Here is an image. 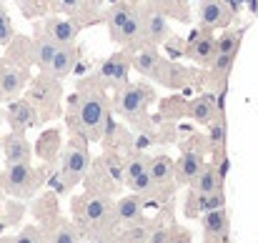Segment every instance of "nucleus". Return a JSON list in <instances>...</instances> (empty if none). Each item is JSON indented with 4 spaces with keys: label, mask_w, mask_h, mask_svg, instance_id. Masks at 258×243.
I'll use <instances>...</instances> for the list:
<instances>
[{
    "label": "nucleus",
    "mask_w": 258,
    "mask_h": 243,
    "mask_svg": "<svg viewBox=\"0 0 258 243\" xmlns=\"http://www.w3.org/2000/svg\"><path fill=\"white\" fill-rule=\"evenodd\" d=\"M71 128L86 141H100L110 123V103L100 88H86L71 98Z\"/></svg>",
    "instance_id": "1"
},
{
    "label": "nucleus",
    "mask_w": 258,
    "mask_h": 243,
    "mask_svg": "<svg viewBox=\"0 0 258 243\" xmlns=\"http://www.w3.org/2000/svg\"><path fill=\"white\" fill-rule=\"evenodd\" d=\"M73 213L78 216L81 233L113 231L118 226V221H115V201L110 196L86 193L78 201H73Z\"/></svg>",
    "instance_id": "2"
},
{
    "label": "nucleus",
    "mask_w": 258,
    "mask_h": 243,
    "mask_svg": "<svg viewBox=\"0 0 258 243\" xmlns=\"http://www.w3.org/2000/svg\"><path fill=\"white\" fill-rule=\"evenodd\" d=\"M153 98L156 95H153L151 85H146V83H123V85L115 88L113 105L125 120L141 126L146 113H148V105L153 103Z\"/></svg>",
    "instance_id": "3"
},
{
    "label": "nucleus",
    "mask_w": 258,
    "mask_h": 243,
    "mask_svg": "<svg viewBox=\"0 0 258 243\" xmlns=\"http://www.w3.org/2000/svg\"><path fill=\"white\" fill-rule=\"evenodd\" d=\"M88 173V146L86 138L73 133V138L68 141L66 151H63V161H60V178H66V183L73 188L78 183H83Z\"/></svg>",
    "instance_id": "4"
},
{
    "label": "nucleus",
    "mask_w": 258,
    "mask_h": 243,
    "mask_svg": "<svg viewBox=\"0 0 258 243\" xmlns=\"http://www.w3.org/2000/svg\"><path fill=\"white\" fill-rule=\"evenodd\" d=\"M123 183L133 193H138L143 198L158 193L156 186H153V180H151V173H148V161L143 156H131L128 161L123 163Z\"/></svg>",
    "instance_id": "5"
},
{
    "label": "nucleus",
    "mask_w": 258,
    "mask_h": 243,
    "mask_svg": "<svg viewBox=\"0 0 258 243\" xmlns=\"http://www.w3.org/2000/svg\"><path fill=\"white\" fill-rule=\"evenodd\" d=\"M28 100L35 105V110H43V113L58 110V103H60V78H53V76L43 73L38 81L33 83V88L28 93Z\"/></svg>",
    "instance_id": "6"
},
{
    "label": "nucleus",
    "mask_w": 258,
    "mask_h": 243,
    "mask_svg": "<svg viewBox=\"0 0 258 243\" xmlns=\"http://www.w3.org/2000/svg\"><path fill=\"white\" fill-rule=\"evenodd\" d=\"M185 55L198 66H211L213 58H216V35H213V30L211 28L196 30L185 43Z\"/></svg>",
    "instance_id": "7"
},
{
    "label": "nucleus",
    "mask_w": 258,
    "mask_h": 243,
    "mask_svg": "<svg viewBox=\"0 0 258 243\" xmlns=\"http://www.w3.org/2000/svg\"><path fill=\"white\" fill-rule=\"evenodd\" d=\"M133 63H131V55L128 53H115L110 58H105L98 68V83L100 85H110V88H118L123 83H128V73H131Z\"/></svg>",
    "instance_id": "8"
},
{
    "label": "nucleus",
    "mask_w": 258,
    "mask_h": 243,
    "mask_svg": "<svg viewBox=\"0 0 258 243\" xmlns=\"http://www.w3.org/2000/svg\"><path fill=\"white\" fill-rule=\"evenodd\" d=\"M143 13V45H163L171 38V28H168V15H163L161 10H156L153 5L141 10Z\"/></svg>",
    "instance_id": "9"
},
{
    "label": "nucleus",
    "mask_w": 258,
    "mask_h": 243,
    "mask_svg": "<svg viewBox=\"0 0 258 243\" xmlns=\"http://www.w3.org/2000/svg\"><path fill=\"white\" fill-rule=\"evenodd\" d=\"M146 161H148V173H151L156 191L168 193L173 186H178V170H175V163H173L171 156L158 153V156H151Z\"/></svg>",
    "instance_id": "10"
},
{
    "label": "nucleus",
    "mask_w": 258,
    "mask_h": 243,
    "mask_svg": "<svg viewBox=\"0 0 258 243\" xmlns=\"http://www.w3.org/2000/svg\"><path fill=\"white\" fill-rule=\"evenodd\" d=\"M35 175L38 173L30 168V163H8V168H5V186H8L10 193L28 196L35 188V183H38Z\"/></svg>",
    "instance_id": "11"
},
{
    "label": "nucleus",
    "mask_w": 258,
    "mask_h": 243,
    "mask_svg": "<svg viewBox=\"0 0 258 243\" xmlns=\"http://www.w3.org/2000/svg\"><path fill=\"white\" fill-rule=\"evenodd\" d=\"M198 20L203 28H228L233 20V10L226 5V0H201L198 5Z\"/></svg>",
    "instance_id": "12"
},
{
    "label": "nucleus",
    "mask_w": 258,
    "mask_h": 243,
    "mask_svg": "<svg viewBox=\"0 0 258 243\" xmlns=\"http://www.w3.org/2000/svg\"><path fill=\"white\" fill-rule=\"evenodd\" d=\"M83 183H86L88 193H98V196H115L118 191H120V186L123 183H118L110 173H108V168L103 165V161L98 158V161L90 165V173H86V178H83Z\"/></svg>",
    "instance_id": "13"
},
{
    "label": "nucleus",
    "mask_w": 258,
    "mask_h": 243,
    "mask_svg": "<svg viewBox=\"0 0 258 243\" xmlns=\"http://www.w3.org/2000/svg\"><path fill=\"white\" fill-rule=\"evenodd\" d=\"M81 25L73 23L71 18H48L45 20V35L55 40L58 45H73L78 40Z\"/></svg>",
    "instance_id": "14"
},
{
    "label": "nucleus",
    "mask_w": 258,
    "mask_h": 243,
    "mask_svg": "<svg viewBox=\"0 0 258 243\" xmlns=\"http://www.w3.org/2000/svg\"><path fill=\"white\" fill-rule=\"evenodd\" d=\"M143 208H146V198L133 193L131 196H120L115 201V221L118 226H125V223H133L138 218H143Z\"/></svg>",
    "instance_id": "15"
},
{
    "label": "nucleus",
    "mask_w": 258,
    "mask_h": 243,
    "mask_svg": "<svg viewBox=\"0 0 258 243\" xmlns=\"http://www.w3.org/2000/svg\"><path fill=\"white\" fill-rule=\"evenodd\" d=\"M8 120H10L13 131L23 133V131H28L38 123V110H35V105L30 100H15L8 108Z\"/></svg>",
    "instance_id": "16"
},
{
    "label": "nucleus",
    "mask_w": 258,
    "mask_h": 243,
    "mask_svg": "<svg viewBox=\"0 0 258 243\" xmlns=\"http://www.w3.org/2000/svg\"><path fill=\"white\" fill-rule=\"evenodd\" d=\"M3 153H5V163H30L33 158V148L30 143L23 138V133L13 131L10 136H5L3 141Z\"/></svg>",
    "instance_id": "17"
},
{
    "label": "nucleus",
    "mask_w": 258,
    "mask_h": 243,
    "mask_svg": "<svg viewBox=\"0 0 258 243\" xmlns=\"http://www.w3.org/2000/svg\"><path fill=\"white\" fill-rule=\"evenodd\" d=\"M221 183H223V173L216 165H203V170L190 180V188L198 196H216L221 191Z\"/></svg>",
    "instance_id": "18"
},
{
    "label": "nucleus",
    "mask_w": 258,
    "mask_h": 243,
    "mask_svg": "<svg viewBox=\"0 0 258 243\" xmlns=\"http://www.w3.org/2000/svg\"><path fill=\"white\" fill-rule=\"evenodd\" d=\"M185 113H188V118H193L196 123L211 126V123L216 120V115H218V108H216L213 95H198V98H193V100L188 103Z\"/></svg>",
    "instance_id": "19"
},
{
    "label": "nucleus",
    "mask_w": 258,
    "mask_h": 243,
    "mask_svg": "<svg viewBox=\"0 0 258 243\" xmlns=\"http://www.w3.org/2000/svg\"><path fill=\"white\" fill-rule=\"evenodd\" d=\"M76 60H78V53H76L73 45H58V50H55V55H53V60H50L45 73L53 76V78H66L73 71Z\"/></svg>",
    "instance_id": "20"
},
{
    "label": "nucleus",
    "mask_w": 258,
    "mask_h": 243,
    "mask_svg": "<svg viewBox=\"0 0 258 243\" xmlns=\"http://www.w3.org/2000/svg\"><path fill=\"white\" fill-rule=\"evenodd\" d=\"M25 71L15 68V66H3L0 68V98H15L23 88H25Z\"/></svg>",
    "instance_id": "21"
},
{
    "label": "nucleus",
    "mask_w": 258,
    "mask_h": 243,
    "mask_svg": "<svg viewBox=\"0 0 258 243\" xmlns=\"http://www.w3.org/2000/svg\"><path fill=\"white\" fill-rule=\"evenodd\" d=\"M203 165H206V161H203L201 153H193V151L183 153V158L175 165V170H178V183H190V180L203 170Z\"/></svg>",
    "instance_id": "22"
},
{
    "label": "nucleus",
    "mask_w": 258,
    "mask_h": 243,
    "mask_svg": "<svg viewBox=\"0 0 258 243\" xmlns=\"http://www.w3.org/2000/svg\"><path fill=\"white\" fill-rule=\"evenodd\" d=\"M151 233H153V226L148 221L138 218L133 223H125L123 231L118 233V238H120V243H148Z\"/></svg>",
    "instance_id": "23"
},
{
    "label": "nucleus",
    "mask_w": 258,
    "mask_h": 243,
    "mask_svg": "<svg viewBox=\"0 0 258 243\" xmlns=\"http://www.w3.org/2000/svg\"><path fill=\"white\" fill-rule=\"evenodd\" d=\"M55 50H58V43H55V40H50L48 35L35 38V43H33V60L38 63V68H40L43 73L48 71V66H50V60H53Z\"/></svg>",
    "instance_id": "24"
},
{
    "label": "nucleus",
    "mask_w": 258,
    "mask_h": 243,
    "mask_svg": "<svg viewBox=\"0 0 258 243\" xmlns=\"http://www.w3.org/2000/svg\"><path fill=\"white\" fill-rule=\"evenodd\" d=\"M131 13H133V5H128V3H113V8H110L108 15H105V23H108V33H110V38L120 30V25L131 18Z\"/></svg>",
    "instance_id": "25"
},
{
    "label": "nucleus",
    "mask_w": 258,
    "mask_h": 243,
    "mask_svg": "<svg viewBox=\"0 0 258 243\" xmlns=\"http://www.w3.org/2000/svg\"><path fill=\"white\" fill-rule=\"evenodd\" d=\"M241 40H243V28H238V30H223V35L216 38V53H223V55H238Z\"/></svg>",
    "instance_id": "26"
},
{
    "label": "nucleus",
    "mask_w": 258,
    "mask_h": 243,
    "mask_svg": "<svg viewBox=\"0 0 258 243\" xmlns=\"http://www.w3.org/2000/svg\"><path fill=\"white\" fill-rule=\"evenodd\" d=\"M81 228L68 223V221H58V226L50 231L48 243H81Z\"/></svg>",
    "instance_id": "27"
},
{
    "label": "nucleus",
    "mask_w": 258,
    "mask_h": 243,
    "mask_svg": "<svg viewBox=\"0 0 258 243\" xmlns=\"http://www.w3.org/2000/svg\"><path fill=\"white\" fill-rule=\"evenodd\" d=\"M151 5L156 10H161L163 15H171V18H178V20H188V5L185 0H151Z\"/></svg>",
    "instance_id": "28"
},
{
    "label": "nucleus",
    "mask_w": 258,
    "mask_h": 243,
    "mask_svg": "<svg viewBox=\"0 0 258 243\" xmlns=\"http://www.w3.org/2000/svg\"><path fill=\"white\" fill-rule=\"evenodd\" d=\"M226 133H228L226 120H223V115L218 113V115H216V120L211 123V141H213V146H216V148H223V143H226Z\"/></svg>",
    "instance_id": "29"
},
{
    "label": "nucleus",
    "mask_w": 258,
    "mask_h": 243,
    "mask_svg": "<svg viewBox=\"0 0 258 243\" xmlns=\"http://www.w3.org/2000/svg\"><path fill=\"white\" fill-rule=\"evenodd\" d=\"M13 243H48V238H45V233H43L40 228L33 226V228H25Z\"/></svg>",
    "instance_id": "30"
},
{
    "label": "nucleus",
    "mask_w": 258,
    "mask_h": 243,
    "mask_svg": "<svg viewBox=\"0 0 258 243\" xmlns=\"http://www.w3.org/2000/svg\"><path fill=\"white\" fill-rule=\"evenodd\" d=\"M13 40V23L5 10H0V45H8Z\"/></svg>",
    "instance_id": "31"
},
{
    "label": "nucleus",
    "mask_w": 258,
    "mask_h": 243,
    "mask_svg": "<svg viewBox=\"0 0 258 243\" xmlns=\"http://www.w3.org/2000/svg\"><path fill=\"white\" fill-rule=\"evenodd\" d=\"M86 243H120V238H115L113 231H98V233H86Z\"/></svg>",
    "instance_id": "32"
},
{
    "label": "nucleus",
    "mask_w": 258,
    "mask_h": 243,
    "mask_svg": "<svg viewBox=\"0 0 258 243\" xmlns=\"http://www.w3.org/2000/svg\"><path fill=\"white\" fill-rule=\"evenodd\" d=\"M55 8L66 10V13H76V10L83 8V0H55Z\"/></svg>",
    "instance_id": "33"
},
{
    "label": "nucleus",
    "mask_w": 258,
    "mask_h": 243,
    "mask_svg": "<svg viewBox=\"0 0 258 243\" xmlns=\"http://www.w3.org/2000/svg\"><path fill=\"white\" fill-rule=\"evenodd\" d=\"M168 236H171V228H153L148 243H168Z\"/></svg>",
    "instance_id": "34"
},
{
    "label": "nucleus",
    "mask_w": 258,
    "mask_h": 243,
    "mask_svg": "<svg viewBox=\"0 0 258 243\" xmlns=\"http://www.w3.org/2000/svg\"><path fill=\"white\" fill-rule=\"evenodd\" d=\"M168 243H190V233L188 231H180V228H171Z\"/></svg>",
    "instance_id": "35"
},
{
    "label": "nucleus",
    "mask_w": 258,
    "mask_h": 243,
    "mask_svg": "<svg viewBox=\"0 0 258 243\" xmlns=\"http://www.w3.org/2000/svg\"><path fill=\"white\" fill-rule=\"evenodd\" d=\"M100 3H103V0H83V5H86V8H90V10H93V8H98Z\"/></svg>",
    "instance_id": "36"
}]
</instances>
